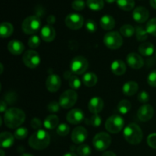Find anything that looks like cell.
<instances>
[{
    "label": "cell",
    "instance_id": "6da1fadb",
    "mask_svg": "<svg viewBox=\"0 0 156 156\" xmlns=\"http://www.w3.org/2000/svg\"><path fill=\"white\" fill-rule=\"evenodd\" d=\"M25 118V114L22 110L12 108L5 112L4 123L9 129H15L24 123Z\"/></svg>",
    "mask_w": 156,
    "mask_h": 156
},
{
    "label": "cell",
    "instance_id": "7a4b0ae2",
    "mask_svg": "<svg viewBox=\"0 0 156 156\" xmlns=\"http://www.w3.org/2000/svg\"><path fill=\"white\" fill-rule=\"evenodd\" d=\"M50 142V136L48 133L44 129H38L30 136L28 140V144L32 149L42 150L49 146Z\"/></svg>",
    "mask_w": 156,
    "mask_h": 156
},
{
    "label": "cell",
    "instance_id": "3957f363",
    "mask_svg": "<svg viewBox=\"0 0 156 156\" xmlns=\"http://www.w3.org/2000/svg\"><path fill=\"white\" fill-rule=\"evenodd\" d=\"M123 136L129 144L138 145L143 140V133L142 129L136 123H130L125 127Z\"/></svg>",
    "mask_w": 156,
    "mask_h": 156
},
{
    "label": "cell",
    "instance_id": "277c9868",
    "mask_svg": "<svg viewBox=\"0 0 156 156\" xmlns=\"http://www.w3.org/2000/svg\"><path fill=\"white\" fill-rule=\"evenodd\" d=\"M41 27V19L37 15H31L26 18L21 25L23 32L27 34H34L37 33L40 30Z\"/></svg>",
    "mask_w": 156,
    "mask_h": 156
},
{
    "label": "cell",
    "instance_id": "5b68a950",
    "mask_svg": "<svg viewBox=\"0 0 156 156\" xmlns=\"http://www.w3.org/2000/svg\"><path fill=\"white\" fill-rule=\"evenodd\" d=\"M104 44L111 50H117L123 45V37L117 31H110L104 37Z\"/></svg>",
    "mask_w": 156,
    "mask_h": 156
},
{
    "label": "cell",
    "instance_id": "8992f818",
    "mask_svg": "<svg viewBox=\"0 0 156 156\" xmlns=\"http://www.w3.org/2000/svg\"><path fill=\"white\" fill-rule=\"evenodd\" d=\"M124 126V120L117 114L111 116L105 122V128L109 133L116 134L120 133Z\"/></svg>",
    "mask_w": 156,
    "mask_h": 156
},
{
    "label": "cell",
    "instance_id": "52a82bcc",
    "mask_svg": "<svg viewBox=\"0 0 156 156\" xmlns=\"http://www.w3.org/2000/svg\"><path fill=\"white\" fill-rule=\"evenodd\" d=\"M78 99V94L73 89H69L64 91L60 95L59 103L63 109H69L76 105Z\"/></svg>",
    "mask_w": 156,
    "mask_h": 156
},
{
    "label": "cell",
    "instance_id": "ba28073f",
    "mask_svg": "<svg viewBox=\"0 0 156 156\" xmlns=\"http://www.w3.org/2000/svg\"><path fill=\"white\" fill-rule=\"evenodd\" d=\"M92 143L94 147L98 151L102 152V151L106 150L111 146V137L107 133L101 132L95 135V136L93 139Z\"/></svg>",
    "mask_w": 156,
    "mask_h": 156
},
{
    "label": "cell",
    "instance_id": "9c48e42d",
    "mask_svg": "<svg viewBox=\"0 0 156 156\" xmlns=\"http://www.w3.org/2000/svg\"><path fill=\"white\" fill-rule=\"evenodd\" d=\"M70 67L73 73L76 75H82L88 69V62L86 58L82 56H78L73 58L70 64Z\"/></svg>",
    "mask_w": 156,
    "mask_h": 156
},
{
    "label": "cell",
    "instance_id": "30bf717a",
    "mask_svg": "<svg viewBox=\"0 0 156 156\" xmlns=\"http://www.w3.org/2000/svg\"><path fill=\"white\" fill-rule=\"evenodd\" d=\"M22 59L24 65L30 69L37 68L41 62V57H40L39 53L33 50H27L23 54Z\"/></svg>",
    "mask_w": 156,
    "mask_h": 156
},
{
    "label": "cell",
    "instance_id": "8fae6325",
    "mask_svg": "<svg viewBox=\"0 0 156 156\" xmlns=\"http://www.w3.org/2000/svg\"><path fill=\"white\" fill-rule=\"evenodd\" d=\"M65 24L71 30H79L83 26L84 18L77 13L69 14L66 17Z\"/></svg>",
    "mask_w": 156,
    "mask_h": 156
},
{
    "label": "cell",
    "instance_id": "7c38bea8",
    "mask_svg": "<svg viewBox=\"0 0 156 156\" xmlns=\"http://www.w3.org/2000/svg\"><path fill=\"white\" fill-rule=\"evenodd\" d=\"M126 62L130 68L134 69H141L144 66V60L140 54L136 53H130L126 56Z\"/></svg>",
    "mask_w": 156,
    "mask_h": 156
},
{
    "label": "cell",
    "instance_id": "4fadbf2b",
    "mask_svg": "<svg viewBox=\"0 0 156 156\" xmlns=\"http://www.w3.org/2000/svg\"><path fill=\"white\" fill-rule=\"evenodd\" d=\"M154 115V109L152 106L148 104H145L140 107L137 112V117L139 120L143 122H146L150 120Z\"/></svg>",
    "mask_w": 156,
    "mask_h": 156
},
{
    "label": "cell",
    "instance_id": "5bb4252c",
    "mask_svg": "<svg viewBox=\"0 0 156 156\" xmlns=\"http://www.w3.org/2000/svg\"><path fill=\"white\" fill-rule=\"evenodd\" d=\"M88 136V131L83 126H77L72 132V141L76 144H81L83 143Z\"/></svg>",
    "mask_w": 156,
    "mask_h": 156
},
{
    "label": "cell",
    "instance_id": "9a60e30c",
    "mask_svg": "<svg viewBox=\"0 0 156 156\" xmlns=\"http://www.w3.org/2000/svg\"><path fill=\"white\" fill-rule=\"evenodd\" d=\"M66 120L71 124H79L85 120L83 111L79 108L71 110L66 115Z\"/></svg>",
    "mask_w": 156,
    "mask_h": 156
},
{
    "label": "cell",
    "instance_id": "2e32d148",
    "mask_svg": "<svg viewBox=\"0 0 156 156\" xmlns=\"http://www.w3.org/2000/svg\"><path fill=\"white\" fill-rule=\"evenodd\" d=\"M149 18V12L147 9L140 6L134 9L133 12V18L135 21L140 24L146 22Z\"/></svg>",
    "mask_w": 156,
    "mask_h": 156
},
{
    "label": "cell",
    "instance_id": "e0dca14e",
    "mask_svg": "<svg viewBox=\"0 0 156 156\" xmlns=\"http://www.w3.org/2000/svg\"><path fill=\"white\" fill-rule=\"evenodd\" d=\"M61 79L59 76L52 74L47 77L46 87L50 92H56L61 87Z\"/></svg>",
    "mask_w": 156,
    "mask_h": 156
},
{
    "label": "cell",
    "instance_id": "ac0fdd59",
    "mask_svg": "<svg viewBox=\"0 0 156 156\" xmlns=\"http://www.w3.org/2000/svg\"><path fill=\"white\" fill-rule=\"evenodd\" d=\"M104 101L99 97H94L88 102V110L93 114H98L103 110Z\"/></svg>",
    "mask_w": 156,
    "mask_h": 156
},
{
    "label": "cell",
    "instance_id": "d6986e66",
    "mask_svg": "<svg viewBox=\"0 0 156 156\" xmlns=\"http://www.w3.org/2000/svg\"><path fill=\"white\" fill-rule=\"evenodd\" d=\"M41 36L45 42H52L56 37V30L52 25H44L41 30Z\"/></svg>",
    "mask_w": 156,
    "mask_h": 156
},
{
    "label": "cell",
    "instance_id": "ffe728a7",
    "mask_svg": "<svg viewBox=\"0 0 156 156\" xmlns=\"http://www.w3.org/2000/svg\"><path fill=\"white\" fill-rule=\"evenodd\" d=\"M8 50L12 54L20 55L24 52V45L21 41L13 40L8 44Z\"/></svg>",
    "mask_w": 156,
    "mask_h": 156
},
{
    "label": "cell",
    "instance_id": "44dd1931",
    "mask_svg": "<svg viewBox=\"0 0 156 156\" xmlns=\"http://www.w3.org/2000/svg\"><path fill=\"white\" fill-rule=\"evenodd\" d=\"M111 71L116 76H122L126 71V66L123 61L120 59H116L111 64Z\"/></svg>",
    "mask_w": 156,
    "mask_h": 156
},
{
    "label": "cell",
    "instance_id": "7402d4cb",
    "mask_svg": "<svg viewBox=\"0 0 156 156\" xmlns=\"http://www.w3.org/2000/svg\"><path fill=\"white\" fill-rule=\"evenodd\" d=\"M15 141V136L12 135L9 132H2L0 135V144H1L2 148H7L11 147L14 144Z\"/></svg>",
    "mask_w": 156,
    "mask_h": 156
},
{
    "label": "cell",
    "instance_id": "603a6c76",
    "mask_svg": "<svg viewBox=\"0 0 156 156\" xmlns=\"http://www.w3.org/2000/svg\"><path fill=\"white\" fill-rule=\"evenodd\" d=\"M139 85L138 84L133 81H129V82H126L123 85L122 91L123 93L126 96H133L138 91Z\"/></svg>",
    "mask_w": 156,
    "mask_h": 156
},
{
    "label": "cell",
    "instance_id": "cb8c5ba5",
    "mask_svg": "<svg viewBox=\"0 0 156 156\" xmlns=\"http://www.w3.org/2000/svg\"><path fill=\"white\" fill-rule=\"evenodd\" d=\"M101 27L106 30H112L115 27V20L111 15H104L100 20Z\"/></svg>",
    "mask_w": 156,
    "mask_h": 156
},
{
    "label": "cell",
    "instance_id": "d4e9b609",
    "mask_svg": "<svg viewBox=\"0 0 156 156\" xmlns=\"http://www.w3.org/2000/svg\"><path fill=\"white\" fill-rule=\"evenodd\" d=\"M138 50L142 56H150L155 52V47L152 43L143 42L140 45Z\"/></svg>",
    "mask_w": 156,
    "mask_h": 156
},
{
    "label": "cell",
    "instance_id": "484cf974",
    "mask_svg": "<svg viewBox=\"0 0 156 156\" xmlns=\"http://www.w3.org/2000/svg\"><path fill=\"white\" fill-rule=\"evenodd\" d=\"M59 117L54 114L47 117L44 121V126L47 129H53L59 126Z\"/></svg>",
    "mask_w": 156,
    "mask_h": 156
},
{
    "label": "cell",
    "instance_id": "4316f807",
    "mask_svg": "<svg viewBox=\"0 0 156 156\" xmlns=\"http://www.w3.org/2000/svg\"><path fill=\"white\" fill-rule=\"evenodd\" d=\"M14 27L11 23L2 22L0 26V34L2 38H8L13 34Z\"/></svg>",
    "mask_w": 156,
    "mask_h": 156
},
{
    "label": "cell",
    "instance_id": "83f0119b",
    "mask_svg": "<svg viewBox=\"0 0 156 156\" xmlns=\"http://www.w3.org/2000/svg\"><path fill=\"white\" fill-rule=\"evenodd\" d=\"M82 81L85 86L87 87H93L97 84L98 82V77L94 73H85L82 78Z\"/></svg>",
    "mask_w": 156,
    "mask_h": 156
},
{
    "label": "cell",
    "instance_id": "f1b7e54d",
    "mask_svg": "<svg viewBox=\"0 0 156 156\" xmlns=\"http://www.w3.org/2000/svg\"><path fill=\"white\" fill-rule=\"evenodd\" d=\"M117 4L123 11H131L135 6L134 0H117Z\"/></svg>",
    "mask_w": 156,
    "mask_h": 156
},
{
    "label": "cell",
    "instance_id": "f546056e",
    "mask_svg": "<svg viewBox=\"0 0 156 156\" xmlns=\"http://www.w3.org/2000/svg\"><path fill=\"white\" fill-rule=\"evenodd\" d=\"M86 5L91 10L100 11L104 8V0H87Z\"/></svg>",
    "mask_w": 156,
    "mask_h": 156
},
{
    "label": "cell",
    "instance_id": "4dcf8cb0",
    "mask_svg": "<svg viewBox=\"0 0 156 156\" xmlns=\"http://www.w3.org/2000/svg\"><path fill=\"white\" fill-rule=\"evenodd\" d=\"M120 32L122 36L125 37H131L136 33V28L130 24H124L120 27Z\"/></svg>",
    "mask_w": 156,
    "mask_h": 156
},
{
    "label": "cell",
    "instance_id": "1f68e13d",
    "mask_svg": "<svg viewBox=\"0 0 156 156\" xmlns=\"http://www.w3.org/2000/svg\"><path fill=\"white\" fill-rule=\"evenodd\" d=\"M101 117L98 114H94L90 118H85V123L88 126H92L94 127H98L101 124Z\"/></svg>",
    "mask_w": 156,
    "mask_h": 156
},
{
    "label": "cell",
    "instance_id": "d6a6232c",
    "mask_svg": "<svg viewBox=\"0 0 156 156\" xmlns=\"http://www.w3.org/2000/svg\"><path fill=\"white\" fill-rule=\"evenodd\" d=\"M131 103L127 100H122L117 105V111L121 114H126L130 111Z\"/></svg>",
    "mask_w": 156,
    "mask_h": 156
},
{
    "label": "cell",
    "instance_id": "836d02e7",
    "mask_svg": "<svg viewBox=\"0 0 156 156\" xmlns=\"http://www.w3.org/2000/svg\"><path fill=\"white\" fill-rule=\"evenodd\" d=\"M148 32L143 26H136V37L140 41H145L148 38Z\"/></svg>",
    "mask_w": 156,
    "mask_h": 156
},
{
    "label": "cell",
    "instance_id": "e575fe53",
    "mask_svg": "<svg viewBox=\"0 0 156 156\" xmlns=\"http://www.w3.org/2000/svg\"><path fill=\"white\" fill-rule=\"evenodd\" d=\"M146 30L149 34L156 37V18H152L148 21L146 26Z\"/></svg>",
    "mask_w": 156,
    "mask_h": 156
},
{
    "label": "cell",
    "instance_id": "d590c367",
    "mask_svg": "<svg viewBox=\"0 0 156 156\" xmlns=\"http://www.w3.org/2000/svg\"><path fill=\"white\" fill-rule=\"evenodd\" d=\"M77 154L79 156H90L91 154V149L87 144H82L76 149Z\"/></svg>",
    "mask_w": 156,
    "mask_h": 156
},
{
    "label": "cell",
    "instance_id": "8d00e7d4",
    "mask_svg": "<svg viewBox=\"0 0 156 156\" xmlns=\"http://www.w3.org/2000/svg\"><path fill=\"white\" fill-rule=\"evenodd\" d=\"M27 134H28V131L25 127H19L15 130L14 136L17 140H22L27 136Z\"/></svg>",
    "mask_w": 156,
    "mask_h": 156
},
{
    "label": "cell",
    "instance_id": "74e56055",
    "mask_svg": "<svg viewBox=\"0 0 156 156\" xmlns=\"http://www.w3.org/2000/svg\"><path fill=\"white\" fill-rule=\"evenodd\" d=\"M70 131V127L66 123H61L56 127V133L59 136H65L68 135Z\"/></svg>",
    "mask_w": 156,
    "mask_h": 156
},
{
    "label": "cell",
    "instance_id": "f35d334b",
    "mask_svg": "<svg viewBox=\"0 0 156 156\" xmlns=\"http://www.w3.org/2000/svg\"><path fill=\"white\" fill-rule=\"evenodd\" d=\"M69 86L73 90H77L81 87L80 79L76 76H74V75L69 79Z\"/></svg>",
    "mask_w": 156,
    "mask_h": 156
},
{
    "label": "cell",
    "instance_id": "ab89813d",
    "mask_svg": "<svg viewBox=\"0 0 156 156\" xmlns=\"http://www.w3.org/2000/svg\"><path fill=\"white\" fill-rule=\"evenodd\" d=\"M41 44V39L37 35H33L28 39V46L32 49L37 48Z\"/></svg>",
    "mask_w": 156,
    "mask_h": 156
},
{
    "label": "cell",
    "instance_id": "60d3db41",
    "mask_svg": "<svg viewBox=\"0 0 156 156\" xmlns=\"http://www.w3.org/2000/svg\"><path fill=\"white\" fill-rule=\"evenodd\" d=\"M85 2L84 0H74L72 2V8L76 11H82L85 9Z\"/></svg>",
    "mask_w": 156,
    "mask_h": 156
},
{
    "label": "cell",
    "instance_id": "b9f144b4",
    "mask_svg": "<svg viewBox=\"0 0 156 156\" xmlns=\"http://www.w3.org/2000/svg\"><path fill=\"white\" fill-rule=\"evenodd\" d=\"M85 28L90 33H94L97 30V24L93 20L88 19L85 22Z\"/></svg>",
    "mask_w": 156,
    "mask_h": 156
},
{
    "label": "cell",
    "instance_id": "7bdbcfd3",
    "mask_svg": "<svg viewBox=\"0 0 156 156\" xmlns=\"http://www.w3.org/2000/svg\"><path fill=\"white\" fill-rule=\"evenodd\" d=\"M60 105L59 102L56 101H51L48 105H47V109L51 113H56L59 111Z\"/></svg>",
    "mask_w": 156,
    "mask_h": 156
},
{
    "label": "cell",
    "instance_id": "ee69618b",
    "mask_svg": "<svg viewBox=\"0 0 156 156\" xmlns=\"http://www.w3.org/2000/svg\"><path fill=\"white\" fill-rule=\"evenodd\" d=\"M138 101L140 103L146 104L149 101V94L145 91H140V94H138Z\"/></svg>",
    "mask_w": 156,
    "mask_h": 156
},
{
    "label": "cell",
    "instance_id": "f6af8a7d",
    "mask_svg": "<svg viewBox=\"0 0 156 156\" xmlns=\"http://www.w3.org/2000/svg\"><path fill=\"white\" fill-rule=\"evenodd\" d=\"M147 82L150 86L156 87V70L151 72L147 79Z\"/></svg>",
    "mask_w": 156,
    "mask_h": 156
},
{
    "label": "cell",
    "instance_id": "bcb514c9",
    "mask_svg": "<svg viewBox=\"0 0 156 156\" xmlns=\"http://www.w3.org/2000/svg\"><path fill=\"white\" fill-rule=\"evenodd\" d=\"M147 143L151 148L156 149V133L150 134L148 136Z\"/></svg>",
    "mask_w": 156,
    "mask_h": 156
},
{
    "label": "cell",
    "instance_id": "7dc6e473",
    "mask_svg": "<svg viewBox=\"0 0 156 156\" xmlns=\"http://www.w3.org/2000/svg\"><path fill=\"white\" fill-rule=\"evenodd\" d=\"M30 126L33 129H39L42 126V122L40 120L39 118H37V117H34V118L32 119V120L30 121Z\"/></svg>",
    "mask_w": 156,
    "mask_h": 156
},
{
    "label": "cell",
    "instance_id": "c3c4849f",
    "mask_svg": "<svg viewBox=\"0 0 156 156\" xmlns=\"http://www.w3.org/2000/svg\"><path fill=\"white\" fill-rule=\"evenodd\" d=\"M16 100V95L15 93H8L5 98V101L8 102V104L11 105V104H14Z\"/></svg>",
    "mask_w": 156,
    "mask_h": 156
},
{
    "label": "cell",
    "instance_id": "681fc988",
    "mask_svg": "<svg viewBox=\"0 0 156 156\" xmlns=\"http://www.w3.org/2000/svg\"><path fill=\"white\" fill-rule=\"evenodd\" d=\"M47 22L49 25H53L56 22V17L53 15H49L47 18Z\"/></svg>",
    "mask_w": 156,
    "mask_h": 156
},
{
    "label": "cell",
    "instance_id": "f907efd6",
    "mask_svg": "<svg viewBox=\"0 0 156 156\" xmlns=\"http://www.w3.org/2000/svg\"><path fill=\"white\" fill-rule=\"evenodd\" d=\"M7 104L5 101H1V105H0V111L1 113H4L7 111Z\"/></svg>",
    "mask_w": 156,
    "mask_h": 156
},
{
    "label": "cell",
    "instance_id": "816d5d0a",
    "mask_svg": "<svg viewBox=\"0 0 156 156\" xmlns=\"http://www.w3.org/2000/svg\"><path fill=\"white\" fill-rule=\"evenodd\" d=\"M36 12H37V16L39 17L40 16H42V15H44V9L43 8H37L36 9Z\"/></svg>",
    "mask_w": 156,
    "mask_h": 156
},
{
    "label": "cell",
    "instance_id": "f5cc1de1",
    "mask_svg": "<svg viewBox=\"0 0 156 156\" xmlns=\"http://www.w3.org/2000/svg\"><path fill=\"white\" fill-rule=\"evenodd\" d=\"M73 76V75H72V71H66V72H65V73H64V74H63V77L65 78L66 79H68V80Z\"/></svg>",
    "mask_w": 156,
    "mask_h": 156
},
{
    "label": "cell",
    "instance_id": "db71d44e",
    "mask_svg": "<svg viewBox=\"0 0 156 156\" xmlns=\"http://www.w3.org/2000/svg\"><path fill=\"white\" fill-rule=\"evenodd\" d=\"M102 156H117L114 152H111V151H107V152H105L103 153Z\"/></svg>",
    "mask_w": 156,
    "mask_h": 156
},
{
    "label": "cell",
    "instance_id": "11a10c76",
    "mask_svg": "<svg viewBox=\"0 0 156 156\" xmlns=\"http://www.w3.org/2000/svg\"><path fill=\"white\" fill-rule=\"evenodd\" d=\"M150 5L153 9H156V0H150Z\"/></svg>",
    "mask_w": 156,
    "mask_h": 156
},
{
    "label": "cell",
    "instance_id": "9f6ffc18",
    "mask_svg": "<svg viewBox=\"0 0 156 156\" xmlns=\"http://www.w3.org/2000/svg\"><path fill=\"white\" fill-rule=\"evenodd\" d=\"M63 156H78L76 154H75L74 152H68V153H66Z\"/></svg>",
    "mask_w": 156,
    "mask_h": 156
},
{
    "label": "cell",
    "instance_id": "6f0895ef",
    "mask_svg": "<svg viewBox=\"0 0 156 156\" xmlns=\"http://www.w3.org/2000/svg\"><path fill=\"white\" fill-rule=\"evenodd\" d=\"M105 1H106L108 3H110V4H112V3H114V2H117V0H105Z\"/></svg>",
    "mask_w": 156,
    "mask_h": 156
},
{
    "label": "cell",
    "instance_id": "680465c9",
    "mask_svg": "<svg viewBox=\"0 0 156 156\" xmlns=\"http://www.w3.org/2000/svg\"><path fill=\"white\" fill-rule=\"evenodd\" d=\"M21 156H33V155H30V154H28V153H24V154H22Z\"/></svg>",
    "mask_w": 156,
    "mask_h": 156
},
{
    "label": "cell",
    "instance_id": "91938a15",
    "mask_svg": "<svg viewBox=\"0 0 156 156\" xmlns=\"http://www.w3.org/2000/svg\"><path fill=\"white\" fill-rule=\"evenodd\" d=\"M0 153H1V156H5V152L2 149H1V150H0Z\"/></svg>",
    "mask_w": 156,
    "mask_h": 156
},
{
    "label": "cell",
    "instance_id": "94428289",
    "mask_svg": "<svg viewBox=\"0 0 156 156\" xmlns=\"http://www.w3.org/2000/svg\"><path fill=\"white\" fill-rule=\"evenodd\" d=\"M155 56H156V51H155Z\"/></svg>",
    "mask_w": 156,
    "mask_h": 156
}]
</instances>
